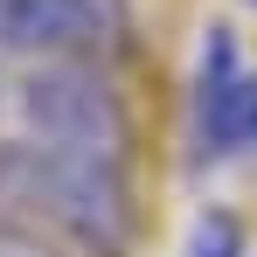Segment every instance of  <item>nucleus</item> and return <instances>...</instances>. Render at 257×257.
Here are the masks:
<instances>
[{"label":"nucleus","instance_id":"39448f33","mask_svg":"<svg viewBox=\"0 0 257 257\" xmlns=\"http://www.w3.org/2000/svg\"><path fill=\"white\" fill-rule=\"evenodd\" d=\"M181 257H257V250H250L243 215L229 209V202H209V209L188 222V243H181Z\"/></svg>","mask_w":257,"mask_h":257},{"label":"nucleus","instance_id":"7ed1b4c3","mask_svg":"<svg viewBox=\"0 0 257 257\" xmlns=\"http://www.w3.org/2000/svg\"><path fill=\"white\" fill-rule=\"evenodd\" d=\"M236 160H257V70L236 49V28L209 21L188 77V167H236Z\"/></svg>","mask_w":257,"mask_h":257},{"label":"nucleus","instance_id":"f03ea898","mask_svg":"<svg viewBox=\"0 0 257 257\" xmlns=\"http://www.w3.org/2000/svg\"><path fill=\"white\" fill-rule=\"evenodd\" d=\"M7 104H14L21 139L118 160V167L139 160V118H132L111 63H28L7 90Z\"/></svg>","mask_w":257,"mask_h":257},{"label":"nucleus","instance_id":"20e7f679","mask_svg":"<svg viewBox=\"0 0 257 257\" xmlns=\"http://www.w3.org/2000/svg\"><path fill=\"white\" fill-rule=\"evenodd\" d=\"M125 49V0H0V56L14 63H118Z\"/></svg>","mask_w":257,"mask_h":257},{"label":"nucleus","instance_id":"0eeeda50","mask_svg":"<svg viewBox=\"0 0 257 257\" xmlns=\"http://www.w3.org/2000/svg\"><path fill=\"white\" fill-rule=\"evenodd\" d=\"M243 7H257V0H243Z\"/></svg>","mask_w":257,"mask_h":257},{"label":"nucleus","instance_id":"423d86ee","mask_svg":"<svg viewBox=\"0 0 257 257\" xmlns=\"http://www.w3.org/2000/svg\"><path fill=\"white\" fill-rule=\"evenodd\" d=\"M0 257H77V250L42 236V229H28V222H0Z\"/></svg>","mask_w":257,"mask_h":257},{"label":"nucleus","instance_id":"f257e3e1","mask_svg":"<svg viewBox=\"0 0 257 257\" xmlns=\"http://www.w3.org/2000/svg\"><path fill=\"white\" fill-rule=\"evenodd\" d=\"M0 222H28L77 257H132L146 236L132 167L63 153L42 139H0Z\"/></svg>","mask_w":257,"mask_h":257}]
</instances>
